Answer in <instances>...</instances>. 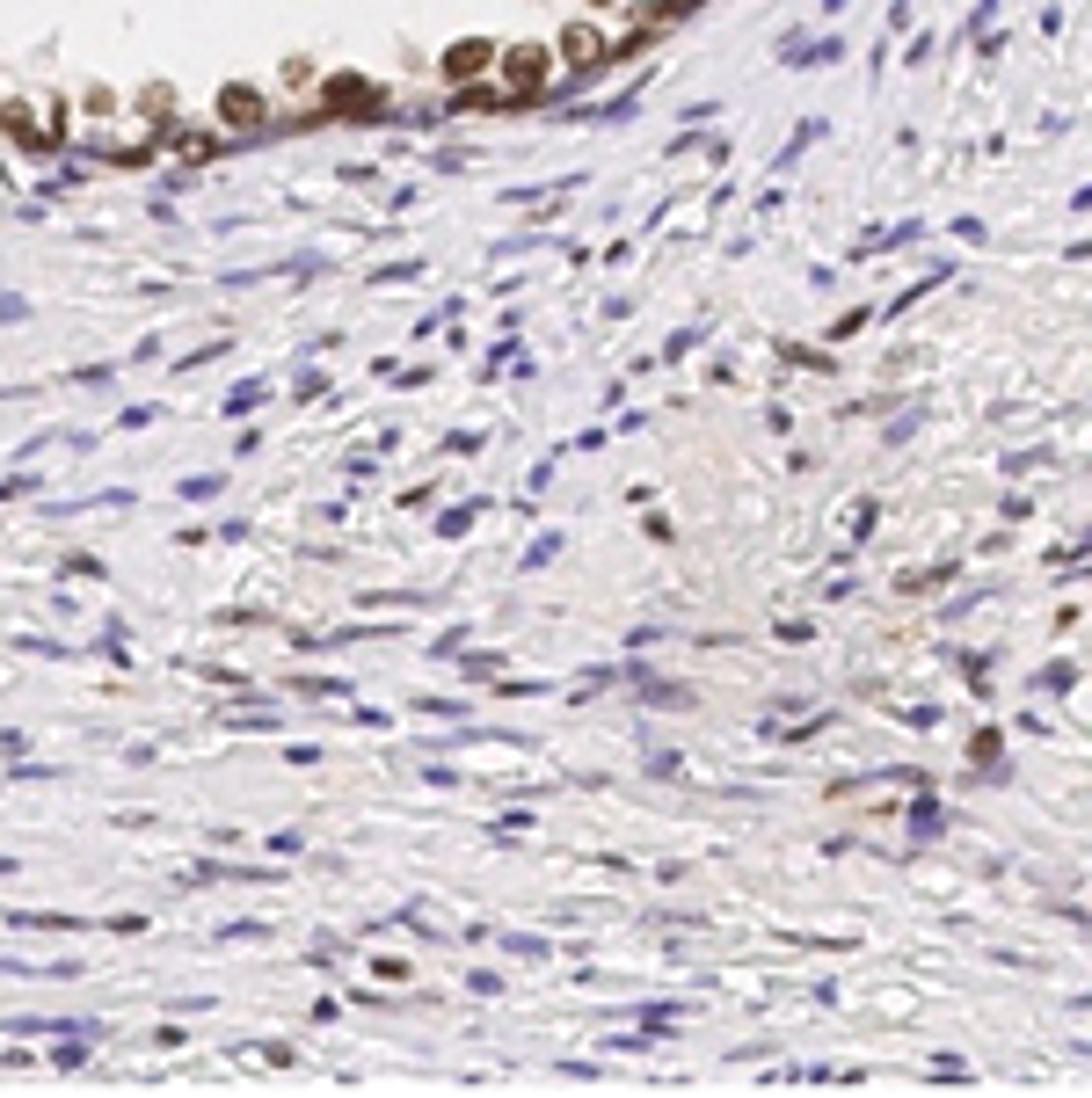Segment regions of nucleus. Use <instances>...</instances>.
<instances>
[{"label": "nucleus", "mask_w": 1092, "mask_h": 1098, "mask_svg": "<svg viewBox=\"0 0 1092 1098\" xmlns=\"http://www.w3.org/2000/svg\"><path fill=\"white\" fill-rule=\"evenodd\" d=\"M336 109H372V88H364V81H336Z\"/></svg>", "instance_id": "5"}, {"label": "nucleus", "mask_w": 1092, "mask_h": 1098, "mask_svg": "<svg viewBox=\"0 0 1092 1098\" xmlns=\"http://www.w3.org/2000/svg\"><path fill=\"white\" fill-rule=\"evenodd\" d=\"M510 95H532V88H546V51L540 44H525V51H510Z\"/></svg>", "instance_id": "1"}, {"label": "nucleus", "mask_w": 1092, "mask_h": 1098, "mask_svg": "<svg viewBox=\"0 0 1092 1098\" xmlns=\"http://www.w3.org/2000/svg\"><path fill=\"white\" fill-rule=\"evenodd\" d=\"M474 66H488V44H459L452 59H444V73H452V81H459V73H474Z\"/></svg>", "instance_id": "3"}, {"label": "nucleus", "mask_w": 1092, "mask_h": 1098, "mask_svg": "<svg viewBox=\"0 0 1092 1098\" xmlns=\"http://www.w3.org/2000/svg\"><path fill=\"white\" fill-rule=\"evenodd\" d=\"M219 109H226L233 124H255V117H263V95H255V88H226V102H219Z\"/></svg>", "instance_id": "2"}, {"label": "nucleus", "mask_w": 1092, "mask_h": 1098, "mask_svg": "<svg viewBox=\"0 0 1092 1098\" xmlns=\"http://www.w3.org/2000/svg\"><path fill=\"white\" fill-rule=\"evenodd\" d=\"M598 51H605V44H598V30H568V59H576V66H590Z\"/></svg>", "instance_id": "4"}]
</instances>
